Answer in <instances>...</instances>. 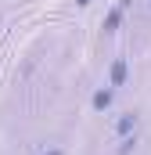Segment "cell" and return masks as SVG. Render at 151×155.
Masks as SVG:
<instances>
[{"mask_svg": "<svg viewBox=\"0 0 151 155\" xmlns=\"http://www.w3.org/2000/svg\"><path fill=\"white\" fill-rule=\"evenodd\" d=\"M122 79H126V61H115L112 65V87H122Z\"/></svg>", "mask_w": 151, "mask_h": 155, "instance_id": "1", "label": "cell"}, {"mask_svg": "<svg viewBox=\"0 0 151 155\" xmlns=\"http://www.w3.org/2000/svg\"><path fill=\"white\" fill-rule=\"evenodd\" d=\"M112 105V90H97L94 94V108H108Z\"/></svg>", "mask_w": 151, "mask_h": 155, "instance_id": "2", "label": "cell"}, {"mask_svg": "<svg viewBox=\"0 0 151 155\" xmlns=\"http://www.w3.org/2000/svg\"><path fill=\"white\" fill-rule=\"evenodd\" d=\"M130 130H137V116H126V119H119V134H130Z\"/></svg>", "mask_w": 151, "mask_h": 155, "instance_id": "3", "label": "cell"}, {"mask_svg": "<svg viewBox=\"0 0 151 155\" xmlns=\"http://www.w3.org/2000/svg\"><path fill=\"white\" fill-rule=\"evenodd\" d=\"M79 4H90V0H79Z\"/></svg>", "mask_w": 151, "mask_h": 155, "instance_id": "4", "label": "cell"}, {"mask_svg": "<svg viewBox=\"0 0 151 155\" xmlns=\"http://www.w3.org/2000/svg\"><path fill=\"white\" fill-rule=\"evenodd\" d=\"M50 155H61V152H50Z\"/></svg>", "mask_w": 151, "mask_h": 155, "instance_id": "5", "label": "cell"}]
</instances>
